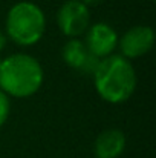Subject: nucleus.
Segmentation results:
<instances>
[{
    "instance_id": "obj_13",
    "label": "nucleus",
    "mask_w": 156,
    "mask_h": 158,
    "mask_svg": "<svg viewBox=\"0 0 156 158\" xmlns=\"http://www.w3.org/2000/svg\"><path fill=\"white\" fill-rule=\"evenodd\" d=\"M150 2H155V0H150Z\"/></svg>"
},
{
    "instance_id": "obj_8",
    "label": "nucleus",
    "mask_w": 156,
    "mask_h": 158,
    "mask_svg": "<svg viewBox=\"0 0 156 158\" xmlns=\"http://www.w3.org/2000/svg\"><path fill=\"white\" fill-rule=\"evenodd\" d=\"M126 149V135L119 129H107L101 132L95 143L94 152L97 158H118Z\"/></svg>"
},
{
    "instance_id": "obj_5",
    "label": "nucleus",
    "mask_w": 156,
    "mask_h": 158,
    "mask_svg": "<svg viewBox=\"0 0 156 158\" xmlns=\"http://www.w3.org/2000/svg\"><path fill=\"white\" fill-rule=\"evenodd\" d=\"M118 45L124 58H139L152 51L155 45V31L150 26L136 25L122 34Z\"/></svg>"
},
{
    "instance_id": "obj_10",
    "label": "nucleus",
    "mask_w": 156,
    "mask_h": 158,
    "mask_svg": "<svg viewBox=\"0 0 156 158\" xmlns=\"http://www.w3.org/2000/svg\"><path fill=\"white\" fill-rule=\"evenodd\" d=\"M81 2H83V3H84V5L89 8V6H97V5H100L103 0H81Z\"/></svg>"
},
{
    "instance_id": "obj_9",
    "label": "nucleus",
    "mask_w": 156,
    "mask_h": 158,
    "mask_svg": "<svg viewBox=\"0 0 156 158\" xmlns=\"http://www.w3.org/2000/svg\"><path fill=\"white\" fill-rule=\"evenodd\" d=\"M9 112H11V102H9V97L0 89V127L8 121Z\"/></svg>"
},
{
    "instance_id": "obj_1",
    "label": "nucleus",
    "mask_w": 156,
    "mask_h": 158,
    "mask_svg": "<svg viewBox=\"0 0 156 158\" xmlns=\"http://www.w3.org/2000/svg\"><path fill=\"white\" fill-rule=\"evenodd\" d=\"M95 89L104 102L119 105L127 102L136 88V72L132 63L122 55L101 58L94 72Z\"/></svg>"
},
{
    "instance_id": "obj_11",
    "label": "nucleus",
    "mask_w": 156,
    "mask_h": 158,
    "mask_svg": "<svg viewBox=\"0 0 156 158\" xmlns=\"http://www.w3.org/2000/svg\"><path fill=\"white\" fill-rule=\"evenodd\" d=\"M6 40H8V39H6V35L0 31V52L5 49V46H6Z\"/></svg>"
},
{
    "instance_id": "obj_12",
    "label": "nucleus",
    "mask_w": 156,
    "mask_h": 158,
    "mask_svg": "<svg viewBox=\"0 0 156 158\" xmlns=\"http://www.w3.org/2000/svg\"><path fill=\"white\" fill-rule=\"evenodd\" d=\"M0 64H2V58H0Z\"/></svg>"
},
{
    "instance_id": "obj_2",
    "label": "nucleus",
    "mask_w": 156,
    "mask_h": 158,
    "mask_svg": "<svg viewBox=\"0 0 156 158\" xmlns=\"http://www.w3.org/2000/svg\"><path fill=\"white\" fill-rule=\"evenodd\" d=\"M43 85V68L29 54H12L2 60L0 89L8 97L26 98Z\"/></svg>"
},
{
    "instance_id": "obj_4",
    "label": "nucleus",
    "mask_w": 156,
    "mask_h": 158,
    "mask_svg": "<svg viewBox=\"0 0 156 158\" xmlns=\"http://www.w3.org/2000/svg\"><path fill=\"white\" fill-rule=\"evenodd\" d=\"M57 23L66 37L77 39L83 35L90 26L89 8L81 0H67L57 12Z\"/></svg>"
},
{
    "instance_id": "obj_6",
    "label": "nucleus",
    "mask_w": 156,
    "mask_h": 158,
    "mask_svg": "<svg viewBox=\"0 0 156 158\" xmlns=\"http://www.w3.org/2000/svg\"><path fill=\"white\" fill-rule=\"evenodd\" d=\"M118 40H119V37H118L116 31L110 25L100 22V23H94L87 28L84 45L94 57L101 60V58H106L113 54V51L118 48Z\"/></svg>"
},
{
    "instance_id": "obj_7",
    "label": "nucleus",
    "mask_w": 156,
    "mask_h": 158,
    "mask_svg": "<svg viewBox=\"0 0 156 158\" xmlns=\"http://www.w3.org/2000/svg\"><path fill=\"white\" fill-rule=\"evenodd\" d=\"M61 55L69 68L87 74H94L100 63V58L89 52L84 42H81L80 39H69L61 49Z\"/></svg>"
},
{
    "instance_id": "obj_3",
    "label": "nucleus",
    "mask_w": 156,
    "mask_h": 158,
    "mask_svg": "<svg viewBox=\"0 0 156 158\" xmlns=\"http://www.w3.org/2000/svg\"><path fill=\"white\" fill-rule=\"evenodd\" d=\"M6 35L20 46H32L46 32V17L32 2L15 3L6 15Z\"/></svg>"
}]
</instances>
